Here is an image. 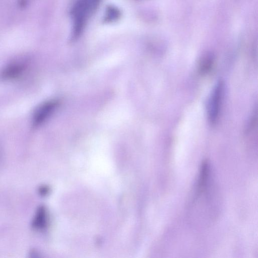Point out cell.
I'll return each instance as SVG.
<instances>
[{
	"mask_svg": "<svg viewBox=\"0 0 258 258\" xmlns=\"http://www.w3.org/2000/svg\"><path fill=\"white\" fill-rule=\"evenodd\" d=\"M101 0H75L71 10L72 37L76 39L83 31L90 18L97 9Z\"/></svg>",
	"mask_w": 258,
	"mask_h": 258,
	"instance_id": "6da1fadb",
	"label": "cell"
},
{
	"mask_svg": "<svg viewBox=\"0 0 258 258\" xmlns=\"http://www.w3.org/2000/svg\"><path fill=\"white\" fill-rule=\"evenodd\" d=\"M224 85L219 81L214 87L210 96L208 106V116L210 122L214 124L218 118L224 94Z\"/></svg>",
	"mask_w": 258,
	"mask_h": 258,
	"instance_id": "7a4b0ae2",
	"label": "cell"
},
{
	"mask_svg": "<svg viewBox=\"0 0 258 258\" xmlns=\"http://www.w3.org/2000/svg\"><path fill=\"white\" fill-rule=\"evenodd\" d=\"M58 103L55 100H50L38 107L33 115V125L36 127L42 123L55 110Z\"/></svg>",
	"mask_w": 258,
	"mask_h": 258,
	"instance_id": "3957f363",
	"label": "cell"
},
{
	"mask_svg": "<svg viewBox=\"0 0 258 258\" xmlns=\"http://www.w3.org/2000/svg\"><path fill=\"white\" fill-rule=\"evenodd\" d=\"M26 68L25 63L21 61L13 62L5 68L2 77L5 79H12L19 76Z\"/></svg>",
	"mask_w": 258,
	"mask_h": 258,
	"instance_id": "277c9868",
	"label": "cell"
},
{
	"mask_svg": "<svg viewBox=\"0 0 258 258\" xmlns=\"http://www.w3.org/2000/svg\"><path fill=\"white\" fill-rule=\"evenodd\" d=\"M213 63V57L211 54L206 55L200 62V71L203 74H206L210 70Z\"/></svg>",
	"mask_w": 258,
	"mask_h": 258,
	"instance_id": "5b68a950",
	"label": "cell"
},
{
	"mask_svg": "<svg viewBox=\"0 0 258 258\" xmlns=\"http://www.w3.org/2000/svg\"><path fill=\"white\" fill-rule=\"evenodd\" d=\"M45 212L44 209L40 208L34 218L33 225L36 228H41L45 224L46 220Z\"/></svg>",
	"mask_w": 258,
	"mask_h": 258,
	"instance_id": "8992f818",
	"label": "cell"
},
{
	"mask_svg": "<svg viewBox=\"0 0 258 258\" xmlns=\"http://www.w3.org/2000/svg\"><path fill=\"white\" fill-rule=\"evenodd\" d=\"M18 4L20 7L24 8L27 5V0H19Z\"/></svg>",
	"mask_w": 258,
	"mask_h": 258,
	"instance_id": "52a82bcc",
	"label": "cell"
}]
</instances>
